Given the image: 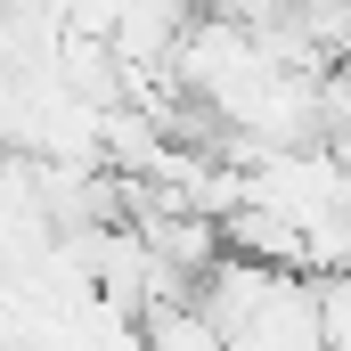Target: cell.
<instances>
[{
  "mask_svg": "<svg viewBox=\"0 0 351 351\" xmlns=\"http://www.w3.org/2000/svg\"><path fill=\"white\" fill-rule=\"evenodd\" d=\"M196 302H204V319L221 327L229 351H327L319 278H311V269H278V262L221 254V269L196 286Z\"/></svg>",
  "mask_w": 351,
  "mask_h": 351,
  "instance_id": "6da1fadb",
  "label": "cell"
},
{
  "mask_svg": "<svg viewBox=\"0 0 351 351\" xmlns=\"http://www.w3.org/2000/svg\"><path fill=\"white\" fill-rule=\"evenodd\" d=\"M319 327H327V351H351V269L319 278Z\"/></svg>",
  "mask_w": 351,
  "mask_h": 351,
  "instance_id": "7a4b0ae2",
  "label": "cell"
}]
</instances>
